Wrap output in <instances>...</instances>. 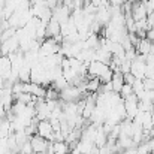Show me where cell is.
Here are the masks:
<instances>
[{
    "label": "cell",
    "instance_id": "obj_1",
    "mask_svg": "<svg viewBox=\"0 0 154 154\" xmlns=\"http://www.w3.org/2000/svg\"><path fill=\"white\" fill-rule=\"evenodd\" d=\"M36 135L50 141V142H54L55 141V132L52 129V124L48 121V120H41L38 124H36Z\"/></svg>",
    "mask_w": 154,
    "mask_h": 154
},
{
    "label": "cell",
    "instance_id": "obj_2",
    "mask_svg": "<svg viewBox=\"0 0 154 154\" xmlns=\"http://www.w3.org/2000/svg\"><path fill=\"white\" fill-rule=\"evenodd\" d=\"M30 145H32V151L35 154H44L50 150L51 142L41 138V136H38V135H33L30 138Z\"/></svg>",
    "mask_w": 154,
    "mask_h": 154
},
{
    "label": "cell",
    "instance_id": "obj_3",
    "mask_svg": "<svg viewBox=\"0 0 154 154\" xmlns=\"http://www.w3.org/2000/svg\"><path fill=\"white\" fill-rule=\"evenodd\" d=\"M147 9H145V5L144 2H139L136 0L135 3H132V11H130V17L133 18V21H139V20H145L147 18Z\"/></svg>",
    "mask_w": 154,
    "mask_h": 154
},
{
    "label": "cell",
    "instance_id": "obj_4",
    "mask_svg": "<svg viewBox=\"0 0 154 154\" xmlns=\"http://www.w3.org/2000/svg\"><path fill=\"white\" fill-rule=\"evenodd\" d=\"M111 84H112V91L115 93H120L121 87L124 85V78L120 72H114L112 75V79H111Z\"/></svg>",
    "mask_w": 154,
    "mask_h": 154
}]
</instances>
